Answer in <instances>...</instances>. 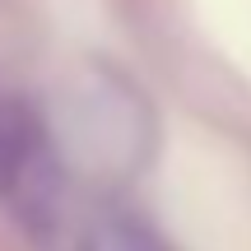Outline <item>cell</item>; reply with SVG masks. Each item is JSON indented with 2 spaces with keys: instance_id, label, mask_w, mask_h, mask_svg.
Returning <instances> with one entry per match:
<instances>
[{
  "instance_id": "6da1fadb",
  "label": "cell",
  "mask_w": 251,
  "mask_h": 251,
  "mask_svg": "<svg viewBox=\"0 0 251 251\" xmlns=\"http://www.w3.org/2000/svg\"><path fill=\"white\" fill-rule=\"evenodd\" d=\"M42 121L28 102L0 98V196L24 191V181L42 163Z\"/></svg>"
},
{
  "instance_id": "7a4b0ae2",
  "label": "cell",
  "mask_w": 251,
  "mask_h": 251,
  "mask_svg": "<svg viewBox=\"0 0 251 251\" xmlns=\"http://www.w3.org/2000/svg\"><path fill=\"white\" fill-rule=\"evenodd\" d=\"M89 251H172L163 242L153 228H144L140 219H107V224L98 228V237H93Z\"/></svg>"
}]
</instances>
